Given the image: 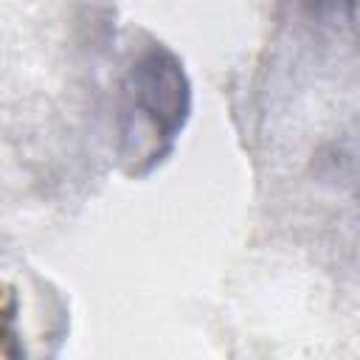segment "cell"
I'll list each match as a JSON object with an SVG mask.
<instances>
[{"label": "cell", "instance_id": "1", "mask_svg": "<svg viewBox=\"0 0 360 360\" xmlns=\"http://www.w3.org/2000/svg\"><path fill=\"white\" fill-rule=\"evenodd\" d=\"M191 112L183 62L160 42L143 45L121 82L118 158L129 174H149L174 149Z\"/></svg>", "mask_w": 360, "mask_h": 360}]
</instances>
